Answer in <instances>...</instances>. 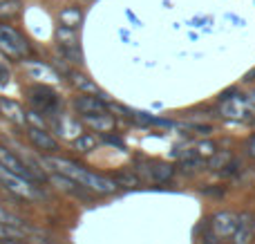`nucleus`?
I'll return each instance as SVG.
<instances>
[{"label":"nucleus","instance_id":"obj_1","mask_svg":"<svg viewBox=\"0 0 255 244\" xmlns=\"http://www.w3.org/2000/svg\"><path fill=\"white\" fill-rule=\"evenodd\" d=\"M47 164L52 166L58 175H65V177L74 179L76 184H81V186L90 188V191H94V193L110 195V193L117 191V182H115V179H108V177H101V175H94V173H90L88 168H83V166L74 164V161H70V159L49 157Z\"/></svg>","mask_w":255,"mask_h":244},{"label":"nucleus","instance_id":"obj_2","mask_svg":"<svg viewBox=\"0 0 255 244\" xmlns=\"http://www.w3.org/2000/svg\"><path fill=\"white\" fill-rule=\"evenodd\" d=\"M0 182H2L4 188H9L11 193L25 197V200H36V197H40V191L34 186L31 179H25L16 173H9V170L2 168V166H0Z\"/></svg>","mask_w":255,"mask_h":244},{"label":"nucleus","instance_id":"obj_3","mask_svg":"<svg viewBox=\"0 0 255 244\" xmlns=\"http://www.w3.org/2000/svg\"><path fill=\"white\" fill-rule=\"evenodd\" d=\"M0 166L7 168L9 173H16V175H20V177H25V179H31V182H45V175L40 173V170L29 168L25 161L18 159V157L4 146H0Z\"/></svg>","mask_w":255,"mask_h":244},{"label":"nucleus","instance_id":"obj_4","mask_svg":"<svg viewBox=\"0 0 255 244\" xmlns=\"http://www.w3.org/2000/svg\"><path fill=\"white\" fill-rule=\"evenodd\" d=\"M0 49H2L7 56H13V58H22L29 49L27 40L18 34L13 27L9 25H0Z\"/></svg>","mask_w":255,"mask_h":244},{"label":"nucleus","instance_id":"obj_5","mask_svg":"<svg viewBox=\"0 0 255 244\" xmlns=\"http://www.w3.org/2000/svg\"><path fill=\"white\" fill-rule=\"evenodd\" d=\"M208 229L220 238H231L235 233V229H238V215L222 211V213H217L215 218L211 220V227Z\"/></svg>","mask_w":255,"mask_h":244},{"label":"nucleus","instance_id":"obj_6","mask_svg":"<svg viewBox=\"0 0 255 244\" xmlns=\"http://www.w3.org/2000/svg\"><path fill=\"white\" fill-rule=\"evenodd\" d=\"M222 115L229 119H247L249 117V106L242 97H222Z\"/></svg>","mask_w":255,"mask_h":244},{"label":"nucleus","instance_id":"obj_7","mask_svg":"<svg viewBox=\"0 0 255 244\" xmlns=\"http://www.w3.org/2000/svg\"><path fill=\"white\" fill-rule=\"evenodd\" d=\"M31 94H34L31 99L36 101V106L45 112H52L58 103V94L54 92V90L45 88V85H36V88H31Z\"/></svg>","mask_w":255,"mask_h":244},{"label":"nucleus","instance_id":"obj_8","mask_svg":"<svg viewBox=\"0 0 255 244\" xmlns=\"http://www.w3.org/2000/svg\"><path fill=\"white\" fill-rule=\"evenodd\" d=\"M29 139H31V143H34L38 150H45V152H54V150H58V143H56V139L52 137V134H47L43 128H34L31 125L29 128Z\"/></svg>","mask_w":255,"mask_h":244},{"label":"nucleus","instance_id":"obj_9","mask_svg":"<svg viewBox=\"0 0 255 244\" xmlns=\"http://www.w3.org/2000/svg\"><path fill=\"white\" fill-rule=\"evenodd\" d=\"M83 121L90 125V128L97 130V132H110V130L115 128V119H112L106 110L92 112V115H83Z\"/></svg>","mask_w":255,"mask_h":244},{"label":"nucleus","instance_id":"obj_10","mask_svg":"<svg viewBox=\"0 0 255 244\" xmlns=\"http://www.w3.org/2000/svg\"><path fill=\"white\" fill-rule=\"evenodd\" d=\"M251 215L242 213L238 218V229L233 233V244H251V236H253V222Z\"/></svg>","mask_w":255,"mask_h":244},{"label":"nucleus","instance_id":"obj_11","mask_svg":"<svg viewBox=\"0 0 255 244\" xmlns=\"http://www.w3.org/2000/svg\"><path fill=\"white\" fill-rule=\"evenodd\" d=\"M74 108L81 115H92V112H103L106 110V103L97 97V94H83L74 101Z\"/></svg>","mask_w":255,"mask_h":244},{"label":"nucleus","instance_id":"obj_12","mask_svg":"<svg viewBox=\"0 0 255 244\" xmlns=\"http://www.w3.org/2000/svg\"><path fill=\"white\" fill-rule=\"evenodd\" d=\"M0 110H2V115L7 117V119L16 121V123H25V112H22V108L18 106L16 101H9V99H0Z\"/></svg>","mask_w":255,"mask_h":244},{"label":"nucleus","instance_id":"obj_13","mask_svg":"<svg viewBox=\"0 0 255 244\" xmlns=\"http://www.w3.org/2000/svg\"><path fill=\"white\" fill-rule=\"evenodd\" d=\"M52 125L56 128L58 134H63V137H79L81 134V125L76 123V121H72V119H65V117L56 119Z\"/></svg>","mask_w":255,"mask_h":244},{"label":"nucleus","instance_id":"obj_14","mask_svg":"<svg viewBox=\"0 0 255 244\" xmlns=\"http://www.w3.org/2000/svg\"><path fill=\"white\" fill-rule=\"evenodd\" d=\"M27 231L18 229L16 224H7V222H0V240H27Z\"/></svg>","mask_w":255,"mask_h":244},{"label":"nucleus","instance_id":"obj_15","mask_svg":"<svg viewBox=\"0 0 255 244\" xmlns=\"http://www.w3.org/2000/svg\"><path fill=\"white\" fill-rule=\"evenodd\" d=\"M56 36H58V40L63 43V47H76V31H74V27H67V25H61L56 29Z\"/></svg>","mask_w":255,"mask_h":244},{"label":"nucleus","instance_id":"obj_16","mask_svg":"<svg viewBox=\"0 0 255 244\" xmlns=\"http://www.w3.org/2000/svg\"><path fill=\"white\" fill-rule=\"evenodd\" d=\"M81 20H83V13L79 11L76 7H67L61 11V22L67 27H79Z\"/></svg>","mask_w":255,"mask_h":244},{"label":"nucleus","instance_id":"obj_17","mask_svg":"<svg viewBox=\"0 0 255 244\" xmlns=\"http://www.w3.org/2000/svg\"><path fill=\"white\" fill-rule=\"evenodd\" d=\"M175 175V168H172L170 164H157L152 168V179L157 184H163V182H168V179Z\"/></svg>","mask_w":255,"mask_h":244},{"label":"nucleus","instance_id":"obj_18","mask_svg":"<svg viewBox=\"0 0 255 244\" xmlns=\"http://www.w3.org/2000/svg\"><path fill=\"white\" fill-rule=\"evenodd\" d=\"M27 70H29V74L34 76V79H43V81H49V79H56V74H54L49 67H45V65H40V63H27Z\"/></svg>","mask_w":255,"mask_h":244},{"label":"nucleus","instance_id":"obj_19","mask_svg":"<svg viewBox=\"0 0 255 244\" xmlns=\"http://www.w3.org/2000/svg\"><path fill=\"white\" fill-rule=\"evenodd\" d=\"M72 79H74V85H76V88H81L83 92H88V94H99V88L88 79V76H83V74H72Z\"/></svg>","mask_w":255,"mask_h":244},{"label":"nucleus","instance_id":"obj_20","mask_svg":"<svg viewBox=\"0 0 255 244\" xmlns=\"http://www.w3.org/2000/svg\"><path fill=\"white\" fill-rule=\"evenodd\" d=\"M94 146H97V139H94L92 134H79V137L74 139V148L81 152H90Z\"/></svg>","mask_w":255,"mask_h":244},{"label":"nucleus","instance_id":"obj_21","mask_svg":"<svg viewBox=\"0 0 255 244\" xmlns=\"http://www.w3.org/2000/svg\"><path fill=\"white\" fill-rule=\"evenodd\" d=\"M231 159H233L231 152H224V155H213L211 161H208V166H211V170H220V168H224Z\"/></svg>","mask_w":255,"mask_h":244},{"label":"nucleus","instance_id":"obj_22","mask_svg":"<svg viewBox=\"0 0 255 244\" xmlns=\"http://www.w3.org/2000/svg\"><path fill=\"white\" fill-rule=\"evenodd\" d=\"M115 182L121 184V186H126V188H130V186H136V184H139V179H136L134 175H130V173H119L115 177Z\"/></svg>","mask_w":255,"mask_h":244},{"label":"nucleus","instance_id":"obj_23","mask_svg":"<svg viewBox=\"0 0 255 244\" xmlns=\"http://www.w3.org/2000/svg\"><path fill=\"white\" fill-rule=\"evenodd\" d=\"M197 155L199 157H213L215 155V143L213 141H202L197 146Z\"/></svg>","mask_w":255,"mask_h":244},{"label":"nucleus","instance_id":"obj_24","mask_svg":"<svg viewBox=\"0 0 255 244\" xmlns=\"http://www.w3.org/2000/svg\"><path fill=\"white\" fill-rule=\"evenodd\" d=\"M18 11V4H13V2H0V16H13V13Z\"/></svg>","mask_w":255,"mask_h":244},{"label":"nucleus","instance_id":"obj_25","mask_svg":"<svg viewBox=\"0 0 255 244\" xmlns=\"http://www.w3.org/2000/svg\"><path fill=\"white\" fill-rule=\"evenodd\" d=\"M25 121H29L31 125H34V128H43V119H40V117H36V112H29V115H25Z\"/></svg>","mask_w":255,"mask_h":244},{"label":"nucleus","instance_id":"obj_26","mask_svg":"<svg viewBox=\"0 0 255 244\" xmlns=\"http://www.w3.org/2000/svg\"><path fill=\"white\" fill-rule=\"evenodd\" d=\"M202 244H222V240H220V236H215V233L208 229V233L202 238Z\"/></svg>","mask_w":255,"mask_h":244},{"label":"nucleus","instance_id":"obj_27","mask_svg":"<svg viewBox=\"0 0 255 244\" xmlns=\"http://www.w3.org/2000/svg\"><path fill=\"white\" fill-rule=\"evenodd\" d=\"M247 150H249V155H251L253 159H255V134H253L251 139H249V143H247Z\"/></svg>","mask_w":255,"mask_h":244},{"label":"nucleus","instance_id":"obj_28","mask_svg":"<svg viewBox=\"0 0 255 244\" xmlns=\"http://www.w3.org/2000/svg\"><path fill=\"white\" fill-rule=\"evenodd\" d=\"M108 141H110V143H117L119 148H124V141H121L119 137H108Z\"/></svg>","mask_w":255,"mask_h":244},{"label":"nucleus","instance_id":"obj_29","mask_svg":"<svg viewBox=\"0 0 255 244\" xmlns=\"http://www.w3.org/2000/svg\"><path fill=\"white\" fill-rule=\"evenodd\" d=\"M0 244H18V242H13V240H2Z\"/></svg>","mask_w":255,"mask_h":244},{"label":"nucleus","instance_id":"obj_30","mask_svg":"<svg viewBox=\"0 0 255 244\" xmlns=\"http://www.w3.org/2000/svg\"><path fill=\"white\" fill-rule=\"evenodd\" d=\"M253 101H255V92H253Z\"/></svg>","mask_w":255,"mask_h":244},{"label":"nucleus","instance_id":"obj_31","mask_svg":"<svg viewBox=\"0 0 255 244\" xmlns=\"http://www.w3.org/2000/svg\"><path fill=\"white\" fill-rule=\"evenodd\" d=\"M253 229H255V224H253Z\"/></svg>","mask_w":255,"mask_h":244},{"label":"nucleus","instance_id":"obj_32","mask_svg":"<svg viewBox=\"0 0 255 244\" xmlns=\"http://www.w3.org/2000/svg\"><path fill=\"white\" fill-rule=\"evenodd\" d=\"M0 2H2V0H0Z\"/></svg>","mask_w":255,"mask_h":244}]
</instances>
